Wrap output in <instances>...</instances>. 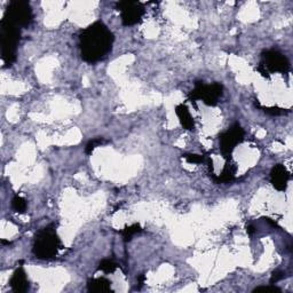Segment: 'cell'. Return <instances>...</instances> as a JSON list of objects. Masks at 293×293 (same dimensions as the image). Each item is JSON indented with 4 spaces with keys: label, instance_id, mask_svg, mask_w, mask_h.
Returning a JSON list of instances; mask_svg holds the SVG:
<instances>
[{
    "label": "cell",
    "instance_id": "obj_12",
    "mask_svg": "<svg viewBox=\"0 0 293 293\" xmlns=\"http://www.w3.org/2000/svg\"><path fill=\"white\" fill-rule=\"evenodd\" d=\"M235 174H236L235 164L232 162V159H228L224 167L222 173L219 175V177H213V179L217 183H229L235 179Z\"/></svg>",
    "mask_w": 293,
    "mask_h": 293
},
{
    "label": "cell",
    "instance_id": "obj_10",
    "mask_svg": "<svg viewBox=\"0 0 293 293\" xmlns=\"http://www.w3.org/2000/svg\"><path fill=\"white\" fill-rule=\"evenodd\" d=\"M9 285L11 290L17 293H24L29 290V281L26 279L24 269L19 267L14 272V274L9 281Z\"/></svg>",
    "mask_w": 293,
    "mask_h": 293
},
{
    "label": "cell",
    "instance_id": "obj_15",
    "mask_svg": "<svg viewBox=\"0 0 293 293\" xmlns=\"http://www.w3.org/2000/svg\"><path fill=\"white\" fill-rule=\"evenodd\" d=\"M117 267H118V265L111 259H103L99 264V271H102L105 274H111V273H114Z\"/></svg>",
    "mask_w": 293,
    "mask_h": 293
},
{
    "label": "cell",
    "instance_id": "obj_1",
    "mask_svg": "<svg viewBox=\"0 0 293 293\" xmlns=\"http://www.w3.org/2000/svg\"><path fill=\"white\" fill-rule=\"evenodd\" d=\"M115 37L102 22L87 26L79 37L81 58L87 63H95L108 55L112 48Z\"/></svg>",
    "mask_w": 293,
    "mask_h": 293
},
{
    "label": "cell",
    "instance_id": "obj_17",
    "mask_svg": "<svg viewBox=\"0 0 293 293\" xmlns=\"http://www.w3.org/2000/svg\"><path fill=\"white\" fill-rule=\"evenodd\" d=\"M257 105H258V108L263 109V111L266 112V114L272 115V116H282V115H285L289 112V110H287V109H282V108H279V107H261L259 102L256 103V107Z\"/></svg>",
    "mask_w": 293,
    "mask_h": 293
},
{
    "label": "cell",
    "instance_id": "obj_4",
    "mask_svg": "<svg viewBox=\"0 0 293 293\" xmlns=\"http://www.w3.org/2000/svg\"><path fill=\"white\" fill-rule=\"evenodd\" d=\"M224 95V86L219 83H214L211 85H205L203 81H197L195 84L193 91L189 93L188 99L190 102H195L198 100H202L206 105L213 107L218 103L220 97Z\"/></svg>",
    "mask_w": 293,
    "mask_h": 293
},
{
    "label": "cell",
    "instance_id": "obj_13",
    "mask_svg": "<svg viewBox=\"0 0 293 293\" xmlns=\"http://www.w3.org/2000/svg\"><path fill=\"white\" fill-rule=\"evenodd\" d=\"M88 292H109L111 291V282L104 277L89 280L87 282Z\"/></svg>",
    "mask_w": 293,
    "mask_h": 293
},
{
    "label": "cell",
    "instance_id": "obj_2",
    "mask_svg": "<svg viewBox=\"0 0 293 293\" xmlns=\"http://www.w3.org/2000/svg\"><path fill=\"white\" fill-rule=\"evenodd\" d=\"M62 243L56 234L55 226L49 225L37 233L34 237L32 252L37 259L50 260L57 255Z\"/></svg>",
    "mask_w": 293,
    "mask_h": 293
},
{
    "label": "cell",
    "instance_id": "obj_23",
    "mask_svg": "<svg viewBox=\"0 0 293 293\" xmlns=\"http://www.w3.org/2000/svg\"><path fill=\"white\" fill-rule=\"evenodd\" d=\"M138 281H139L140 287H142L143 283H144V281H146V276H144V275H140V276L138 277Z\"/></svg>",
    "mask_w": 293,
    "mask_h": 293
},
{
    "label": "cell",
    "instance_id": "obj_11",
    "mask_svg": "<svg viewBox=\"0 0 293 293\" xmlns=\"http://www.w3.org/2000/svg\"><path fill=\"white\" fill-rule=\"evenodd\" d=\"M175 114H177L178 118L180 120L181 126L187 131H191L195 128V122L193 116L190 115V112L185 104H178L175 107Z\"/></svg>",
    "mask_w": 293,
    "mask_h": 293
},
{
    "label": "cell",
    "instance_id": "obj_8",
    "mask_svg": "<svg viewBox=\"0 0 293 293\" xmlns=\"http://www.w3.org/2000/svg\"><path fill=\"white\" fill-rule=\"evenodd\" d=\"M116 7L120 10L122 22L126 26L138 24L144 15V7L138 1H119Z\"/></svg>",
    "mask_w": 293,
    "mask_h": 293
},
{
    "label": "cell",
    "instance_id": "obj_6",
    "mask_svg": "<svg viewBox=\"0 0 293 293\" xmlns=\"http://www.w3.org/2000/svg\"><path fill=\"white\" fill-rule=\"evenodd\" d=\"M244 130L238 123L233 124L227 131L221 133L219 136V144H220V150L224 157L227 159H232V154L235 149L237 144L243 142L244 140Z\"/></svg>",
    "mask_w": 293,
    "mask_h": 293
},
{
    "label": "cell",
    "instance_id": "obj_21",
    "mask_svg": "<svg viewBox=\"0 0 293 293\" xmlns=\"http://www.w3.org/2000/svg\"><path fill=\"white\" fill-rule=\"evenodd\" d=\"M253 292H281V289L274 287V285H269V287L256 288Z\"/></svg>",
    "mask_w": 293,
    "mask_h": 293
},
{
    "label": "cell",
    "instance_id": "obj_7",
    "mask_svg": "<svg viewBox=\"0 0 293 293\" xmlns=\"http://www.w3.org/2000/svg\"><path fill=\"white\" fill-rule=\"evenodd\" d=\"M260 64L267 70L269 73L281 72L288 73L290 70V62L288 57L275 49H268L263 53Z\"/></svg>",
    "mask_w": 293,
    "mask_h": 293
},
{
    "label": "cell",
    "instance_id": "obj_5",
    "mask_svg": "<svg viewBox=\"0 0 293 293\" xmlns=\"http://www.w3.org/2000/svg\"><path fill=\"white\" fill-rule=\"evenodd\" d=\"M17 25L18 28H26L32 23L33 13L30 3L28 1H11L7 6L3 17Z\"/></svg>",
    "mask_w": 293,
    "mask_h": 293
},
{
    "label": "cell",
    "instance_id": "obj_16",
    "mask_svg": "<svg viewBox=\"0 0 293 293\" xmlns=\"http://www.w3.org/2000/svg\"><path fill=\"white\" fill-rule=\"evenodd\" d=\"M11 208L17 213H24L26 211V201L21 196H15L11 199Z\"/></svg>",
    "mask_w": 293,
    "mask_h": 293
},
{
    "label": "cell",
    "instance_id": "obj_3",
    "mask_svg": "<svg viewBox=\"0 0 293 293\" xmlns=\"http://www.w3.org/2000/svg\"><path fill=\"white\" fill-rule=\"evenodd\" d=\"M21 39V28L2 18L0 22V41H1V58L7 66L16 61V48Z\"/></svg>",
    "mask_w": 293,
    "mask_h": 293
},
{
    "label": "cell",
    "instance_id": "obj_9",
    "mask_svg": "<svg viewBox=\"0 0 293 293\" xmlns=\"http://www.w3.org/2000/svg\"><path fill=\"white\" fill-rule=\"evenodd\" d=\"M290 180V174L287 170V167L282 164H276L271 171V181L274 188L284 191L288 187V182Z\"/></svg>",
    "mask_w": 293,
    "mask_h": 293
},
{
    "label": "cell",
    "instance_id": "obj_22",
    "mask_svg": "<svg viewBox=\"0 0 293 293\" xmlns=\"http://www.w3.org/2000/svg\"><path fill=\"white\" fill-rule=\"evenodd\" d=\"M246 232H248L249 235H253V234L256 233V228L253 227L252 225H249V226H246Z\"/></svg>",
    "mask_w": 293,
    "mask_h": 293
},
{
    "label": "cell",
    "instance_id": "obj_14",
    "mask_svg": "<svg viewBox=\"0 0 293 293\" xmlns=\"http://www.w3.org/2000/svg\"><path fill=\"white\" fill-rule=\"evenodd\" d=\"M141 232H142L141 226L135 224V225L130 226V227H125L122 232V235H123V238H124L125 242H130L133 236L136 235V234L141 233Z\"/></svg>",
    "mask_w": 293,
    "mask_h": 293
},
{
    "label": "cell",
    "instance_id": "obj_20",
    "mask_svg": "<svg viewBox=\"0 0 293 293\" xmlns=\"http://www.w3.org/2000/svg\"><path fill=\"white\" fill-rule=\"evenodd\" d=\"M284 277H285V273L277 269V271L273 273V275L271 277V284H275L277 282H280V281H282Z\"/></svg>",
    "mask_w": 293,
    "mask_h": 293
},
{
    "label": "cell",
    "instance_id": "obj_19",
    "mask_svg": "<svg viewBox=\"0 0 293 293\" xmlns=\"http://www.w3.org/2000/svg\"><path fill=\"white\" fill-rule=\"evenodd\" d=\"M182 158H185L186 161L190 164H202L206 162L205 156L196 154H185L182 155Z\"/></svg>",
    "mask_w": 293,
    "mask_h": 293
},
{
    "label": "cell",
    "instance_id": "obj_18",
    "mask_svg": "<svg viewBox=\"0 0 293 293\" xmlns=\"http://www.w3.org/2000/svg\"><path fill=\"white\" fill-rule=\"evenodd\" d=\"M105 143H108V141L107 140H104L103 138H96V139H93V140H91V141H89L87 144H86V147H85V152L87 155H91L92 152H93V150L95 149L96 147H100V146H102V144H105Z\"/></svg>",
    "mask_w": 293,
    "mask_h": 293
}]
</instances>
